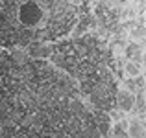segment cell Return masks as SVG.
Segmentation results:
<instances>
[{"mask_svg":"<svg viewBox=\"0 0 146 138\" xmlns=\"http://www.w3.org/2000/svg\"><path fill=\"white\" fill-rule=\"evenodd\" d=\"M17 22L26 30H43L44 28V13L39 2H19L17 7Z\"/></svg>","mask_w":146,"mask_h":138,"instance_id":"6da1fadb","label":"cell"},{"mask_svg":"<svg viewBox=\"0 0 146 138\" xmlns=\"http://www.w3.org/2000/svg\"><path fill=\"white\" fill-rule=\"evenodd\" d=\"M26 55H28L30 61H48L50 55L54 53V43H48V41H44V43H30L26 46Z\"/></svg>","mask_w":146,"mask_h":138,"instance_id":"7a4b0ae2","label":"cell"},{"mask_svg":"<svg viewBox=\"0 0 146 138\" xmlns=\"http://www.w3.org/2000/svg\"><path fill=\"white\" fill-rule=\"evenodd\" d=\"M113 105L117 110H120L122 114H131L133 112V107H135V96L131 92H128L126 89L118 87L115 90V98H113Z\"/></svg>","mask_w":146,"mask_h":138,"instance_id":"3957f363","label":"cell"},{"mask_svg":"<svg viewBox=\"0 0 146 138\" xmlns=\"http://www.w3.org/2000/svg\"><path fill=\"white\" fill-rule=\"evenodd\" d=\"M128 138H144L146 136V125H144V116H135L128 114Z\"/></svg>","mask_w":146,"mask_h":138,"instance_id":"277c9868","label":"cell"},{"mask_svg":"<svg viewBox=\"0 0 146 138\" xmlns=\"http://www.w3.org/2000/svg\"><path fill=\"white\" fill-rule=\"evenodd\" d=\"M9 61L13 63V66H17V68H22V66H26L28 63H32V61L28 59V55H26V50L24 48H17V46L11 48Z\"/></svg>","mask_w":146,"mask_h":138,"instance_id":"5b68a950","label":"cell"}]
</instances>
